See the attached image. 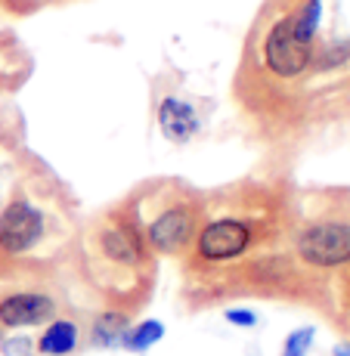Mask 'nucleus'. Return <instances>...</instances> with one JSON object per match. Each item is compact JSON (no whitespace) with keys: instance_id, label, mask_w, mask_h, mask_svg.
Segmentation results:
<instances>
[{"instance_id":"f03ea898","label":"nucleus","mask_w":350,"mask_h":356,"mask_svg":"<svg viewBox=\"0 0 350 356\" xmlns=\"http://www.w3.org/2000/svg\"><path fill=\"white\" fill-rule=\"evenodd\" d=\"M260 220L248 211H221L198 227L192 242V266H223L248 257L260 245Z\"/></svg>"},{"instance_id":"1a4fd4ad","label":"nucleus","mask_w":350,"mask_h":356,"mask_svg":"<svg viewBox=\"0 0 350 356\" xmlns=\"http://www.w3.org/2000/svg\"><path fill=\"white\" fill-rule=\"evenodd\" d=\"M81 344V328L74 319H50V323L44 325V332H40V338L34 341V347H38L40 356H72L78 350Z\"/></svg>"},{"instance_id":"f257e3e1","label":"nucleus","mask_w":350,"mask_h":356,"mask_svg":"<svg viewBox=\"0 0 350 356\" xmlns=\"http://www.w3.org/2000/svg\"><path fill=\"white\" fill-rule=\"evenodd\" d=\"M87 251H90V273L100 279V285H112V279H121L127 282V294L136 289V279H143L152 266V248L134 204L100 217L87 236Z\"/></svg>"},{"instance_id":"20e7f679","label":"nucleus","mask_w":350,"mask_h":356,"mask_svg":"<svg viewBox=\"0 0 350 356\" xmlns=\"http://www.w3.org/2000/svg\"><path fill=\"white\" fill-rule=\"evenodd\" d=\"M292 248L304 266L313 270H338L350 264V223L335 217L301 223L292 236Z\"/></svg>"},{"instance_id":"2eb2a0df","label":"nucleus","mask_w":350,"mask_h":356,"mask_svg":"<svg viewBox=\"0 0 350 356\" xmlns=\"http://www.w3.org/2000/svg\"><path fill=\"white\" fill-rule=\"evenodd\" d=\"M223 319L230 325H236V328H255L257 325V313L248 310V307H226Z\"/></svg>"},{"instance_id":"7ed1b4c3","label":"nucleus","mask_w":350,"mask_h":356,"mask_svg":"<svg viewBox=\"0 0 350 356\" xmlns=\"http://www.w3.org/2000/svg\"><path fill=\"white\" fill-rule=\"evenodd\" d=\"M140 220H143V232H146V242L152 248V254H161V257L186 254L192 242H196L198 227H202V202L189 193H177L152 217L140 214Z\"/></svg>"},{"instance_id":"4468645a","label":"nucleus","mask_w":350,"mask_h":356,"mask_svg":"<svg viewBox=\"0 0 350 356\" xmlns=\"http://www.w3.org/2000/svg\"><path fill=\"white\" fill-rule=\"evenodd\" d=\"M347 59H350V40H341V44H328L319 53V59H313V63L319 68H335V65H344Z\"/></svg>"},{"instance_id":"dca6fc26","label":"nucleus","mask_w":350,"mask_h":356,"mask_svg":"<svg viewBox=\"0 0 350 356\" xmlns=\"http://www.w3.org/2000/svg\"><path fill=\"white\" fill-rule=\"evenodd\" d=\"M332 356H350V344H335Z\"/></svg>"},{"instance_id":"9b49d317","label":"nucleus","mask_w":350,"mask_h":356,"mask_svg":"<svg viewBox=\"0 0 350 356\" xmlns=\"http://www.w3.org/2000/svg\"><path fill=\"white\" fill-rule=\"evenodd\" d=\"M161 341H164V323L149 316V319H140V323H130L125 341H121V350L140 356V353H149Z\"/></svg>"},{"instance_id":"ddd939ff","label":"nucleus","mask_w":350,"mask_h":356,"mask_svg":"<svg viewBox=\"0 0 350 356\" xmlns=\"http://www.w3.org/2000/svg\"><path fill=\"white\" fill-rule=\"evenodd\" d=\"M313 338H317V328L313 325H301L294 332H288L283 341V356H310Z\"/></svg>"},{"instance_id":"f3484780","label":"nucleus","mask_w":350,"mask_h":356,"mask_svg":"<svg viewBox=\"0 0 350 356\" xmlns=\"http://www.w3.org/2000/svg\"><path fill=\"white\" fill-rule=\"evenodd\" d=\"M140 356H146V353H140Z\"/></svg>"},{"instance_id":"6e6552de","label":"nucleus","mask_w":350,"mask_h":356,"mask_svg":"<svg viewBox=\"0 0 350 356\" xmlns=\"http://www.w3.org/2000/svg\"><path fill=\"white\" fill-rule=\"evenodd\" d=\"M155 121H159V130L164 140L177 143V146L189 143L202 130V118H198L196 106L180 97H164L159 102V108H155Z\"/></svg>"},{"instance_id":"423d86ee","label":"nucleus","mask_w":350,"mask_h":356,"mask_svg":"<svg viewBox=\"0 0 350 356\" xmlns=\"http://www.w3.org/2000/svg\"><path fill=\"white\" fill-rule=\"evenodd\" d=\"M56 291L44 282H16L0 291V328L6 332L47 325L50 319H56Z\"/></svg>"},{"instance_id":"9d476101","label":"nucleus","mask_w":350,"mask_h":356,"mask_svg":"<svg viewBox=\"0 0 350 356\" xmlns=\"http://www.w3.org/2000/svg\"><path fill=\"white\" fill-rule=\"evenodd\" d=\"M130 328V313L121 307H109L100 310L90 323V344L100 350H121V341H125Z\"/></svg>"},{"instance_id":"f8f14e48","label":"nucleus","mask_w":350,"mask_h":356,"mask_svg":"<svg viewBox=\"0 0 350 356\" xmlns=\"http://www.w3.org/2000/svg\"><path fill=\"white\" fill-rule=\"evenodd\" d=\"M319 22H322V0H307L298 10L292 13V29L294 38L304 40V44H313L319 34Z\"/></svg>"},{"instance_id":"0eeeda50","label":"nucleus","mask_w":350,"mask_h":356,"mask_svg":"<svg viewBox=\"0 0 350 356\" xmlns=\"http://www.w3.org/2000/svg\"><path fill=\"white\" fill-rule=\"evenodd\" d=\"M264 65L270 68L276 78L283 81H292V78H301L307 68L313 65L317 53H313V44H304V40L294 38V29H292V13L283 16L279 22L270 25L264 38Z\"/></svg>"},{"instance_id":"39448f33","label":"nucleus","mask_w":350,"mask_h":356,"mask_svg":"<svg viewBox=\"0 0 350 356\" xmlns=\"http://www.w3.org/2000/svg\"><path fill=\"white\" fill-rule=\"evenodd\" d=\"M47 211L34 198L16 195L0 208V257H25L47 238Z\"/></svg>"}]
</instances>
